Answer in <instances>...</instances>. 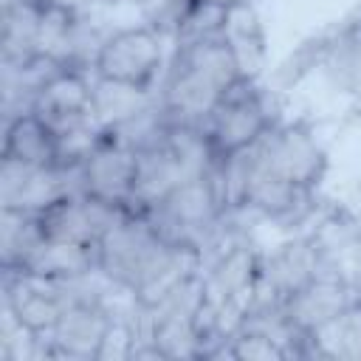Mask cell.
<instances>
[{"label": "cell", "mask_w": 361, "mask_h": 361, "mask_svg": "<svg viewBox=\"0 0 361 361\" xmlns=\"http://www.w3.org/2000/svg\"><path fill=\"white\" fill-rule=\"evenodd\" d=\"M243 79L231 45L220 37L175 45L155 87V99L169 124L203 127L220 99Z\"/></svg>", "instance_id": "obj_1"}, {"label": "cell", "mask_w": 361, "mask_h": 361, "mask_svg": "<svg viewBox=\"0 0 361 361\" xmlns=\"http://www.w3.org/2000/svg\"><path fill=\"white\" fill-rule=\"evenodd\" d=\"M251 155L285 180L319 192L330 172V149L305 118H276L271 130L251 147Z\"/></svg>", "instance_id": "obj_2"}, {"label": "cell", "mask_w": 361, "mask_h": 361, "mask_svg": "<svg viewBox=\"0 0 361 361\" xmlns=\"http://www.w3.org/2000/svg\"><path fill=\"white\" fill-rule=\"evenodd\" d=\"M276 118L279 116L274 110V102L268 90L259 85V79L243 76L220 99V104L203 124V133L217 158H231L248 152L271 130Z\"/></svg>", "instance_id": "obj_3"}, {"label": "cell", "mask_w": 361, "mask_h": 361, "mask_svg": "<svg viewBox=\"0 0 361 361\" xmlns=\"http://www.w3.org/2000/svg\"><path fill=\"white\" fill-rule=\"evenodd\" d=\"M169 54L172 45L147 23L110 28L99 48L93 76L155 90L169 65Z\"/></svg>", "instance_id": "obj_4"}, {"label": "cell", "mask_w": 361, "mask_h": 361, "mask_svg": "<svg viewBox=\"0 0 361 361\" xmlns=\"http://www.w3.org/2000/svg\"><path fill=\"white\" fill-rule=\"evenodd\" d=\"M327 268V254L319 245L316 234L296 231L279 240L259 254V279L251 302H274L282 305L296 290H302L310 279H316Z\"/></svg>", "instance_id": "obj_5"}, {"label": "cell", "mask_w": 361, "mask_h": 361, "mask_svg": "<svg viewBox=\"0 0 361 361\" xmlns=\"http://www.w3.org/2000/svg\"><path fill=\"white\" fill-rule=\"evenodd\" d=\"M259 254H262V248L254 245L251 237L240 228L231 237H226L200 262L206 296L214 307L243 313V307L254 299V290H257Z\"/></svg>", "instance_id": "obj_6"}, {"label": "cell", "mask_w": 361, "mask_h": 361, "mask_svg": "<svg viewBox=\"0 0 361 361\" xmlns=\"http://www.w3.org/2000/svg\"><path fill=\"white\" fill-rule=\"evenodd\" d=\"M302 48L310 73H316L333 96L361 102V17L330 28Z\"/></svg>", "instance_id": "obj_7"}, {"label": "cell", "mask_w": 361, "mask_h": 361, "mask_svg": "<svg viewBox=\"0 0 361 361\" xmlns=\"http://www.w3.org/2000/svg\"><path fill=\"white\" fill-rule=\"evenodd\" d=\"M71 192H82L76 166H31L0 158V209L39 214Z\"/></svg>", "instance_id": "obj_8"}, {"label": "cell", "mask_w": 361, "mask_h": 361, "mask_svg": "<svg viewBox=\"0 0 361 361\" xmlns=\"http://www.w3.org/2000/svg\"><path fill=\"white\" fill-rule=\"evenodd\" d=\"M135 155L138 152L127 141L104 130L85 161L76 164L79 189L96 200L127 209L135 180Z\"/></svg>", "instance_id": "obj_9"}, {"label": "cell", "mask_w": 361, "mask_h": 361, "mask_svg": "<svg viewBox=\"0 0 361 361\" xmlns=\"http://www.w3.org/2000/svg\"><path fill=\"white\" fill-rule=\"evenodd\" d=\"M113 299L104 302H73L59 316L56 327L42 338V358H99L102 341L116 319Z\"/></svg>", "instance_id": "obj_10"}, {"label": "cell", "mask_w": 361, "mask_h": 361, "mask_svg": "<svg viewBox=\"0 0 361 361\" xmlns=\"http://www.w3.org/2000/svg\"><path fill=\"white\" fill-rule=\"evenodd\" d=\"M124 212L127 209L110 206L85 192H71V195H62L59 200H54L45 212H39V226L48 240L96 248L99 240L107 234V228Z\"/></svg>", "instance_id": "obj_11"}, {"label": "cell", "mask_w": 361, "mask_h": 361, "mask_svg": "<svg viewBox=\"0 0 361 361\" xmlns=\"http://www.w3.org/2000/svg\"><path fill=\"white\" fill-rule=\"evenodd\" d=\"M93 73L73 68H54L31 96V107L56 135L85 121H96L90 113Z\"/></svg>", "instance_id": "obj_12"}, {"label": "cell", "mask_w": 361, "mask_h": 361, "mask_svg": "<svg viewBox=\"0 0 361 361\" xmlns=\"http://www.w3.org/2000/svg\"><path fill=\"white\" fill-rule=\"evenodd\" d=\"M65 307L68 299L56 279L34 274H3V310L28 333L45 338L56 327Z\"/></svg>", "instance_id": "obj_13"}, {"label": "cell", "mask_w": 361, "mask_h": 361, "mask_svg": "<svg viewBox=\"0 0 361 361\" xmlns=\"http://www.w3.org/2000/svg\"><path fill=\"white\" fill-rule=\"evenodd\" d=\"M0 158L31 164V166H59L56 133L34 113L23 110L3 124V152Z\"/></svg>", "instance_id": "obj_14"}, {"label": "cell", "mask_w": 361, "mask_h": 361, "mask_svg": "<svg viewBox=\"0 0 361 361\" xmlns=\"http://www.w3.org/2000/svg\"><path fill=\"white\" fill-rule=\"evenodd\" d=\"M39 17H42V3L37 0H3V23H0L3 68H23L39 62Z\"/></svg>", "instance_id": "obj_15"}, {"label": "cell", "mask_w": 361, "mask_h": 361, "mask_svg": "<svg viewBox=\"0 0 361 361\" xmlns=\"http://www.w3.org/2000/svg\"><path fill=\"white\" fill-rule=\"evenodd\" d=\"M223 39L231 45L243 76L259 79L268 65V34L257 6H237L226 11Z\"/></svg>", "instance_id": "obj_16"}, {"label": "cell", "mask_w": 361, "mask_h": 361, "mask_svg": "<svg viewBox=\"0 0 361 361\" xmlns=\"http://www.w3.org/2000/svg\"><path fill=\"white\" fill-rule=\"evenodd\" d=\"M155 104V90L93 76L90 113L102 130H118Z\"/></svg>", "instance_id": "obj_17"}, {"label": "cell", "mask_w": 361, "mask_h": 361, "mask_svg": "<svg viewBox=\"0 0 361 361\" xmlns=\"http://www.w3.org/2000/svg\"><path fill=\"white\" fill-rule=\"evenodd\" d=\"M45 231L39 226V214L0 209V271L20 274L25 271L34 251L42 245Z\"/></svg>", "instance_id": "obj_18"}, {"label": "cell", "mask_w": 361, "mask_h": 361, "mask_svg": "<svg viewBox=\"0 0 361 361\" xmlns=\"http://www.w3.org/2000/svg\"><path fill=\"white\" fill-rule=\"evenodd\" d=\"M307 358L361 361V293L330 324L307 338Z\"/></svg>", "instance_id": "obj_19"}, {"label": "cell", "mask_w": 361, "mask_h": 361, "mask_svg": "<svg viewBox=\"0 0 361 361\" xmlns=\"http://www.w3.org/2000/svg\"><path fill=\"white\" fill-rule=\"evenodd\" d=\"M93 268H99L96 265V248L59 243V240L45 237L42 245L28 259L25 271H20V274H34V276H45V279H71V276L87 274Z\"/></svg>", "instance_id": "obj_20"}, {"label": "cell", "mask_w": 361, "mask_h": 361, "mask_svg": "<svg viewBox=\"0 0 361 361\" xmlns=\"http://www.w3.org/2000/svg\"><path fill=\"white\" fill-rule=\"evenodd\" d=\"M197 3H206V6H214V8H237V6H257V0H197Z\"/></svg>", "instance_id": "obj_21"}]
</instances>
